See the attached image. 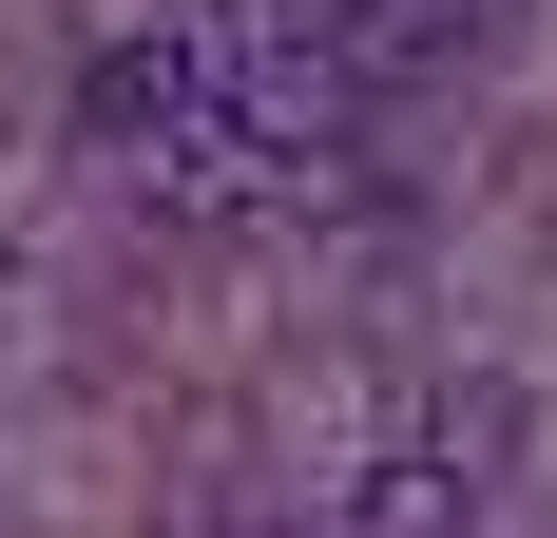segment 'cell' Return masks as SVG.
Returning a JSON list of instances; mask_svg holds the SVG:
<instances>
[{
	"mask_svg": "<svg viewBox=\"0 0 557 538\" xmlns=\"http://www.w3.org/2000/svg\"><path fill=\"white\" fill-rule=\"evenodd\" d=\"M77 135H97V155H135V173H154L173 135H212V20H173V39H97Z\"/></svg>",
	"mask_w": 557,
	"mask_h": 538,
	"instance_id": "obj_1",
	"label": "cell"
},
{
	"mask_svg": "<svg viewBox=\"0 0 557 538\" xmlns=\"http://www.w3.org/2000/svg\"><path fill=\"white\" fill-rule=\"evenodd\" d=\"M308 20L346 39V77H366V97L461 77V58H500V39H519V0H308Z\"/></svg>",
	"mask_w": 557,
	"mask_h": 538,
	"instance_id": "obj_2",
	"label": "cell"
},
{
	"mask_svg": "<svg viewBox=\"0 0 557 538\" xmlns=\"http://www.w3.org/2000/svg\"><path fill=\"white\" fill-rule=\"evenodd\" d=\"M346 538H461V481H443V462H385V481H366V519H346Z\"/></svg>",
	"mask_w": 557,
	"mask_h": 538,
	"instance_id": "obj_3",
	"label": "cell"
}]
</instances>
